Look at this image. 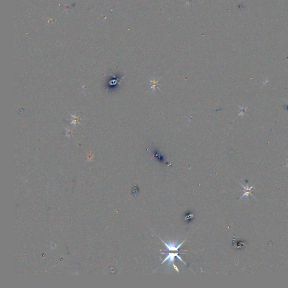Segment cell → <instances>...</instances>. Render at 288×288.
Segmentation results:
<instances>
[{"mask_svg": "<svg viewBox=\"0 0 288 288\" xmlns=\"http://www.w3.org/2000/svg\"><path fill=\"white\" fill-rule=\"evenodd\" d=\"M175 257L178 258H179V260H180V261H181L182 262H183V263H184L185 265H186V263H185V262L184 261H183V259L181 258V257H179V254L178 253H167V255H166V257L165 259H164V260H163V261L162 262L161 265H162L163 263H164V262H166L167 261H168V264H169V265L170 264H172V266H173V268H174V269H175L176 271H177L178 272H179V268H177V267L174 264V258H175Z\"/></svg>", "mask_w": 288, "mask_h": 288, "instance_id": "obj_1", "label": "cell"}, {"mask_svg": "<svg viewBox=\"0 0 288 288\" xmlns=\"http://www.w3.org/2000/svg\"><path fill=\"white\" fill-rule=\"evenodd\" d=\"M160 239L162 241V242L164 243V244L166 245V248H167V250H165L164 251H174V252H177V251H179V249L180 248L181 246L184 244V242L186 240V239H185L184 241L180 243L179 244H177L176 242H169L167 243V242H164L161 238H160Z\"/></svg>", "mask_w": 288, "mask_h": 288, "instance_id": "obj_2", "label": "cell"}, {"mask_svg": "<svg viewBox=\"0 0 288 288\" xmlns=\"http://www.w3.org/2000/svg\"><path fill=\"white\" fill-rule=\"evenodd\" d=\"M159 80H160L159 78H158L157 80H156V78L153 79H149V81H150V90L153 92H155L156 89L161 90L158 87V82Z\"/></svg>", "mask_w": 288, "mask_h": 288, "instance_id": "obj_3", "label": "cell"}, {"mask_svg": "<svg viewBox=\"0 0 288 288\" xmlns=\"http://www.w3.org/2000/svg\"><path fill=\"white\" fill-rule=\"evenodd\" d=\"M242 187H243L245 189V190L246 191H245V193L243 194V195L242 196V198H242V197H244V196H248V195H249V194H250V193L251 192V191H252V189H253V187L252 186V187H250L249 188V187H248V186H247L246 187H244V186H242Z\"/></svg>", "mask_w": 288, "mask_h": 288, "instance_id": "obj_4", "label": "cell"}]
</instances>
